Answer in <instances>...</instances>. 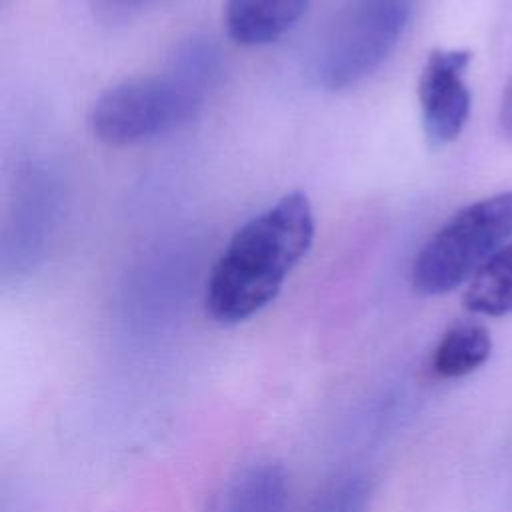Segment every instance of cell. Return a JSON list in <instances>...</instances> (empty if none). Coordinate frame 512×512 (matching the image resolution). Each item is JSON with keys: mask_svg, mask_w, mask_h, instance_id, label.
Masks as SVG:
<instances>
[{"mask_svg": "<svg viewBox=\"0 0 512 512\" xmlns=\"http://www.w3.org/2000/svg\"><path fill=\"white\" fill-rule=\"evenodd\" d=\"M314 240L304 192H288L246 220L214 262L204 294L212 320L238 324L264 310Z\"/></svg>", "mask_w": 512, "mask_h": 512, "instance_id": "cell-1", "label": "cell"}, {"mask_svg": "<svg viewBox=\"0 0 512 512\" xmlns=\"http://www.w3.org/2000/svg\"><path fill=\"white\" fill-rule=\"evenodd\" d=\"M222 78L218 46L202 36L180 42L162 72L126 78L104 90L92 110V134L108 146H132L192 122Z\"/></svg>", "mask_w": 512, "mask_h": 512, "instance_id": "cell-2", "label": "cell"}, {"mask_svg": "<svg viewBox=\"0 0 512 512\" xmlns=\"http://www.w3.org/2000/svg\"><path fill=\"white\" fill-rule=\"evenodd\" d=\"M512 238V190L456 210L418 250L410 280L418 294L440 296L470 282Z\"/></svg>", "mask_w": 512, "mask_h": 512, "instance_id": "cell-3", "label": "cell"}, {"mask_svg": "<svg viewBox=\"0 0 512 512\" xmlns=\"http://www.w3.org/2000/svg\"><path fill=\"white\" fill-rule=\"evenodd\" d=\"M418 0H346L328 24L314 74L330 92L370 78L396 50Z\"/></svg>", "mask_w": 512, "mask_h": 512, "instance_id": "cell-4", "label": "cell"}, {"mask_svg": "<svg viewBox=\"0 0 512 512\" xmlns=\"http://www.w3.org/2000/svg\"><path fill=\"white\" fill-rule=\"evenodd\" d=\"M472 62L468 50L438 48L432 50L420 70L418 102L422 128L432 148L454 142L472 108V94L466 84V70Z\"/></svg>", "mask_w": 512, "mask_h": 512, "instance_id": "cell-5", "label": "cell"}, {"mask_svg": "<svg viewBox=\"0 0 512 512\" xmlns=\"http://www.w3.org/2000/svg\"><path fill=\"white\" fill-rule=\"evenodd\" d=\"M312 0H226L228 36L248 48L280 40L302 18Z\"/></svg>", "mask_w": 512, "mask_h": 512, "instance_id": "cell-6", "label": "cell"}, {"mask_svg": "<svg viewBox=\"0 0 512 512\" xmlns=\"http://www.w3.org/2000/svg\"><path fill=\"white\" fill-rule=\"evenodd\" d=\"M288 474L282 464L266 460L238 472L208 512H284Z\"/></svg>", "mask_w": 512, "mask_h": 512, "instance_id": "cell-7", "label": "cell"}, {"mask_svg": "<svg viewBox=\"0 0 512 512\" xmlns=\"http://www.w3.org/2000/svg\"><path fill=\"white\" fill-rule=\"evenodd\" d=\"M492 352V338L486 326L472 320L452 324L432 350L430 368L442 380H454L478 370Z\"/></svg>", "mask_w": 512, "mask_h": 512, "instance_id": "cell-8", "label": "cell"}, {"mask_svg": "<svg viewBox=\"0 0 512 512\" xmlns=\"http://www.w3.org/2000/svg\"><path fill=\"white\" fill-rule=\"evenodd\" d=\"M464 306L480 316L512 314V242L468 282Z\"/></svg>", "mask_w": 512, "mask_h": 512, "instance_id": "cell-9", "label": "cell"}, {"mask_svg": "<svg viewBox=\"0 0 512 512\" xmlns=\"http://www.w3.org/2000/svg\"><path fill=\"white\" fill-rule=\"evenodd\" d=\"M372 480L366 472H348L322 490L308 512H368Z\"/></svg>", "mask_w": 512, "mask_h": 512, "instance_id": "cell-10", "label": "cell"}, {"mask_svg": "<svg viewBox=\"0 0 512 512\" xmlns=\"http://www.w3.org/2000/svg\"><path fill=\"white\" fill-rule=\"evenodd\" d=\"M92 10L106 20H126L164 0H88Z\"/></svg>", "mask_w": 512, "mask_h": 512, "instance_id": "cell-11", "label": "cell"}, {"mask_svg": "<svg viewBox=\"0 0 512 512\" xmlns=\"http://www.w3.org/2000/svg\"><path fill=\"white\" fill-rule=\"evenodd\" d=\"M498 120H500V128L502 132L512 138V76L502 92V100H500V114H498Z\"/></svg>", "mask_w": 512, "mask_h": 512, "instance_id": "cell-12", "label": "cell"}]
</instances>
